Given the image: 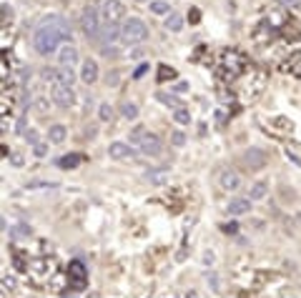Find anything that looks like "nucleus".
<instances>
[{"label": "nucleus", "mask_w": 301, "mask_h": 298, "mask_svg": "<svg viewBox=\"0 0 301 298\" xmlns=\"http://www.w3.org/2000/svg\"><path fill=\"white\" fill-rule=\"evenodd\" d=\"M66 126H53L51 128V133H48V138H51V143H63L66 141Z\"/></svg>", "instance_id": "obj_17"}, {"label": "nucleus", "mask_w": 301, "mask_h": 298, "mask_svg": "<svg viewBox=\"0 0 301 298\" xmlns=\"http://www.w3.org/2000/svg\"><path fill=\"white\" fill-rule=\"evenodd\" d=\"M103 15H101V10L95 8V5H85L83 10H80V30L88 35V38H98V33H101V28H103Z\"/></svg>", "instance_id": "obj_3"}, {"label": "nucleus", "mask_w": 301, "mask_h": 298, "mask_svg": "<svg viewBox=\"0 0 301 298\" xmlns=\"http://www.w3.org/2000/svg\"><path fill=\"white\" fill-rule=\"evenodd\" d=\"M158 80H168V78H176V71L173 68H168V66H158Z\"/></svg>", "instance_id": "obj_23"}, {"label": "nucleus", "mask_w": 301, "mask_h": 298, "mask_svg": "<svg viewBox=\"0 0 301 298\" xmlns=\"http://www.w3.org/2000/svg\"><path fill=\"white\" fill-rule=\"evenodd\" d=\"M266 191H269V183H266V181H259V183L251 186V193H248V196H251V201H259V198L266 196Z\"/></svg>", "instance_id": "obj_16"}, {"label": "nucleus", "mask_w": 301, "mask_h": 298, "mask_svg": "<svg viewBox=\"0 0 301 298\" xmlns=\"http://www.w3.org/2000/svg\"><path fill=\"white\" fill-rule=\"evenodd\" d=\"M183 28V18L178 15V13H171L168 18H166V30H171V33H178Z\"/></svg>", "instance_id": "obj_15"}, {"label": "nucleus", "mask_w": 301, "mask_h": 298, "mask_svg": "<svg viewBox=\"0 0 301 298\" xmlns=\"http://www.w3.org/2000/svg\"><path fill=\"white\" fill-rule=\"evenodd\" d=\"M286 71L289 73H296V75H301V53H296L289 63H286Z\"/></svg>", "instance_id": "obj_19"}, {"label": "nucleus", "mask_w": 301, "mask_h": 298, "mask_svg": "<svg viewBox=\"0 0 301 298\" xmlns=\"http://www.w3.org/2000/svg\"><path fill=\"white\" fill-rule=\"evenodd\" d=\"M188 20H191V23H198V20H201V13H198V8H191V10H188Z\"/></svg>", "instance_id": "obj_26"}, {"label": "nucleus", "mask_w": 301, "mask_h": 298, "mask_svg": "<svg viewBox=\"0 0 301 298\" xmlns=\"http://www.w3.org/2000/svg\"><path fill=\"white\" fill-rule=\"evenodd\" d=\"M146 136H148V133H146V128H141V126H138V128H133V131H131V143H141Z\"/></svg>", "instance_id": "obj_22"}, {"label": "nucleus", "mask_w": 301, "mask_h": 298, "mask_svg": "<svg viewBox=\"0 0 301 298\" xmlns=\"http://www.w3.org/2000/svg\"><path fill=\"white\" fill-rule=\"evenodd\" d=\"M51 95H53V100H56L58 105L68 108V105L73 103V85H53V88H51Z\"/></svg>", "instance_id": "obj_6"}, {"label": "nucleus", "mask_w": 301, "mask_h": 298, "mask_svg": "<svg viewBox=\"0 0 301 298\" xmlns=\"http://www.w3.org/2000/svg\"><path fill=\"white\" fill-rule=\"evenodd\" d=\"M148 38V25L141 20V18H126L123 25H121V40L126 45H136V43H143Z\"/></svg>", "instance_id": "obj_2"}, {"label": "nucleus", "mask_w": 301, "mask_h": 298, "mask_svg": "<svg viewBox=\"0 0 301 298\" xmlns=\"http://www.w3.org/2000/svg\"><path fill=\"white\" fill-rule=\"evenodd\" d=\"M173 118H176V123H181V126H186V123H191V113H188L186 108H178V110L173 113Z\"/></svg>", "instance_id": "obj_20"}, {"label": "nucleus", "mask_w": 301, "mask_h": 298, "mask_svg": "<svg viewBox=\"0 0 301 298\" xmlns=\"http://www.w3.org/2000/svg\"><path fill=\"white\" fill-rule=\"evenodd\" d=\"M98 115H101V121H111V115H113V108H111L108 103H103V105H101V113H98Z\"/></svg>", "instance_id": "obj_24"}, {"label": "nucleus", "mask_w": 301, "mask_h": 298, "mask_svg": "<svg viewBox=\"0 0 301 298\" xmlns=\"http://www.w3.org/2000/svg\"><path fill=\"white\" fill-rule=\"evenodd\" d=\"M101 15L106 23H118L126 18V5L121 0H101Z\"/></svg>", "instance_id": "obj_4"}, {"label": "nucleus", "mask_w": 301, "mask_h": 298, "mask_svg": "<svg viewBox=\"0 0 301 298\" xmlns=\"http://www.w3.org/2000/svg\"><path fill=\"white\" fill-rule=\"evenodd\" d=\"M248 211H251V198H233L228 203V213L231 216H243Z\"/></svg>", "instance_id": "obj_11"}, {"label": "nucleus", "mask_w": 301, "mask_h": 298, "mask_svg": "<svg viewBox=\"0 0 301 298\" xmlns=\"http://www.w3.org/2000/svg\"><path fill=\"white\" fill-rule=\"evenodd\" d=\"M8 18H13V8L8 3H3V23H8Z\"/></svg>", "instance_id": "obj_25"}, {"label": "nucleus", "mask_w": 301, "mask_h": 298, "mask_svg": "<svg viewBox=\"0 0 301 298\" xmlns=\"http://www.w3.org/2000/svg\"><path fill=\"white\" fill-rule=\"evenodd\" d=\"M66 35H68L66 25H63L61 20H56V25L51 23V25H43V28L35 30V35H33V48H35L40 55H48L51 50H56V48L61 45V40H63Z\"/></svg>", "instance_id": "obj_1"}, {"label": "nucleus", "mask_w": 301, "mask_h": 298, "mask_svg": "<svg viewBox=\"0 0 301 298\" xmlns=\"http://www.w3.org/2000/svg\"><path fill=\"white\" fill-rule=\"evenodd\" d=\"M75 163H78V158H75V155H71V158H63V160H61V165H75Z\"/></svg>", "instance_id": "obj_27"}, {"label": "nucleus", "mask_w": 301, "mask_h": 298, "mask_svg": "<svg viewBox=\"0 0 301 298\" xmlns=\"http://www.w3.org/2000/svg\"><path fill=\"white\" fill-rule=\"evenodd\" d=\"M148 10L153 15H171L173 13V8H171L168 0H148Z\"/></svg>", "instance_id": "obj_13"}, {"label": "nucleus", "mask_w": 301, "mask_h": 298, "mask_svg": "<svg viewBox=\"0 0 301 298\" xmlns=\"http://www.w3.org/2000/svg\"><path fill=\"white\" fill-rule=\"evenodd\" d=\"M71 276L75 278V283H73V288H83L85 286V271H83V263H71Z\"/></svg>", "instance_id": "obj_14"}, {"label": "nucleus", "mask_w": 301, "mask_h": 298, "mask_svg": "<svg viewBox=\"0 0 301 298\" xmlns=\"http://www.w3.org/2000/svg\"><path fill=\"white\" fill-rule=\"evenodd\" d=\"M219 183H221V188H224V191H236V188L241 186V175H238L233 168H226V170H221Z\"/></svg>", "instance_id": "obj_8"}, {"label": "nucleus", "mask_w": 301, "mask_h": 298, "mask_svg": "<svg viewBox=\"0 0 301 298\" xmlns=\"http://www.w3.org/2000/svg\"><path fill=\"white\" fill-rule=\"evenodd\" d=\"M241 160H243V165L246 168H251V170H259V168H264L266 165V153L259 148H248L243 155H241Z\"/></svg>", "instance_id": "obj_5"}, {"label": "nucleus", "mask_w": 301, "mask_h": 298, "mask_svg": "<svg viewBox=\"0 0 301 298\" xmlns=\"http://www.w3.org/2000/svg\"><path fill=\"white\" fill-rule=\"evenodd\" d=\"M123 118H128V121L138 118V108L133 103H123Z\"/></svg>", "instance_id": "obj_21"}, {"label": "nucleus", "mask_w": 301, "mask_h": 298, "mask_svg": "<svg viewBox=\"0 0 301 298\" xmlns=\"http://www.w3.org/2000/svg\"><path fill=\"white\" fill-rule=\"evenodd\" d=\"M98 38H101L103 43H113L116 38H121V25H118V23H106V25L101 28Z\"/></svg>", "instance_id": "obj_10"}, {"label": "nucleus", "mask_w": 301, "mask_h": 298, "mask_svg": "<svg viewBox=\"0 0 301 298\" xmlns=\"http://www.w3.org/2000/svg\"><path fill=\"white\" fill-rule=\"evenodd\" d=\"M35 155H45V146H35Z\"/></svg>", "instance_id": "obj_29"}, {"label": "nucleus", "mask_w": 301, "mask_h": 298, "mask_svg": "<svg viewBox=\"0 0 301 298\" xmlns=\"http://www.w3.org/2000/svg\"><path fill=\"white\" fill-rule=\"evenodd\" d=\"M80 80L85 83V85H93L95 80H98V63L95 61H83V66H80Z\"/></svg>", "instance_id": "obj_7"}, {"label": "nucleus", "mask_w": 301, "mask_h": 298, "mask_svg": "<svg viewBox=\"0 0 301 298\" xmlns=\"http://www.w3.org/2000/svg\"><path fill=\"white\" fill-rule=\"evenodd\" d=\"M173 143L181 146V143H183V133H176V136H173Z\"/></svg>", "instance_id": "obj_28"}, {"label": "nucleus", "mask_w": 301, "mask_h": 298, "mask_svg": "<svg viewBox=\"0 0 301 298\" xmlns=\"http://www.w3.org/2000/svg\"><path fill=\"white\" fill-rule=\"evenodd\" d=\"M108 153H111V158H126V155L131 153V148H128L126 143H111Z\"/></svg>", "instance_id": "obj_18"}, {"label": "nucleus", "mask_w": 301, "mask_h": 298, "mask_svg": "<svg viewBox=\"0 0 301 298\" xmlns=\"http://www.w3.org/2000/svg\"><path fill=\"white\" fill-rule=\"evenodd\" d=\"M58 61H61L63 68L75 66V63H78V48H75V45H63V48L58 50Z\"/></svg>", "instance_id": "obj_9"}, {"label": "nucleus", "mask_w": 301, "mask_h": 298, "mask_svg": "<svg viewBox=\"0 0 301 298\" xmlns=\"http://www.w3.org/2000/svg\"><path fill=\"white\" fill-rule=\"evenodd\" d=\"M141 150H143L146 155H158V153H161V138H158V136H146V138L141 141Z\"/></svg>", "instance_id": "obj_12"}]
</instances>
